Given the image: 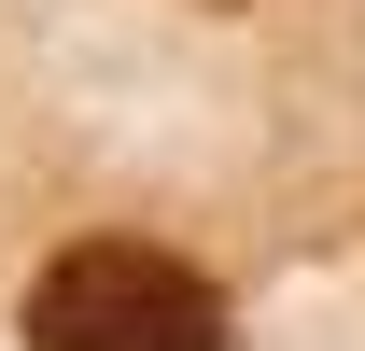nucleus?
<instances>
[{
	"label": "nucleus",
	"mask_w": 365,
	"mask_h": 351,
	"mask_svg": "<svg viewBox=\"0 0 365 351\" xmlns=\"http://www.w3.org/2000/svg\"><path fill=\"white\" fill-rule=\"evenodd\" d=\"M29 351H225L239 309L211 267H182L169 239H71L14 309Z\"/></svg>",
	"instance_id": "1"
}]
</instances>
